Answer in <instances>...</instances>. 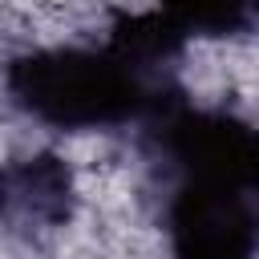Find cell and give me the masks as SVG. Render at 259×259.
Listing matches in <instances>:
<instances>
[{
	"mask_svg": "<svg viewBox=\"0 0 259 259\" xmlns=\"http://www.w3.org/2000/svg\"><path fill=\"white\" fill-rule=\"evenodd\" d=\"M4 85L12 101L57 130H101L150 117L166 97L154 65L121 49H36L8 65Z\"/></svg>",
	"mask_w": 259,
	"mask_h": 259,
	"instance_id": "6da1fadb",
	"label": "cell"
},
{
	"mask_svg": "<svg viewBox=\"0 0 259 259\" xmlns=\"http://www.w3.org/2000/svg\"><path fill=\"white\" fill-rule=\"evenodd\" d=\"M174 259H255L259 202L235 170H182L166 206Z\"/></svg>",
	"mask_w": 259,
	"mask_h": 259,
	"instance_id": "7a4b0ae2",
	"label": "cell"
},
{
	"mask_svg": "<svg viewBox=\"0 0 259 259\" xmlns=\"http://www.w3.org/2000/svg\"><path fill=\"white\" fill-rule=\"evenodd\" d=\"M73 210V174L57 154H32L0 166V227L16 235L53 231Z\"/></svg>",
	"mask_w": 259,
	"mask_h": 259,
	"instance_id": "3957f363",
	"label": "cell"
},
{
	"mask_svg": "<svg viewBox=\"0 0 259 259\" xmlns=\"http://www.w3.org/2000/svg\"><path fill=\"white\" fill-rule=\"evenodd\" d=\"M162 24L182 36H231L259 20V0H158Z\"/></svg>",
	"mask_w": 259,
	"mask_h": 259,
	"instance_id": "277c9868",
	"label": "cell"
},
{
	"mask_svg": "<svg viewBox=\"0 0 259 259\" xmlns=\"http://www.w3.org/2000/svg\"><path fill=\"white\" fill-rule=\"evenodd\" d=\"M247 182H251V194L259 202V130H251V150H247Z\"/></svg>",
	"mask_w": 259,
	"mask_h": 259,
	"instance_id": "5b68a950",
	"label": "cell"
}]
</instances>
